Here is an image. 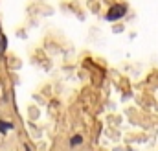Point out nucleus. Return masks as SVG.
I'll return each instance as SVG.
<instances>
[{"label": "nucleus", "mask_w": 158, "mask_h": 151, "mask_svg": "<svg viewBox=\"0 0 158 151\" xmlns=\"http://www.w3.org/2000/svg\"><path fill=\"white\" fill-rule=\"evenodd\" d=\"M125 13H127V7H125L123 4H116L114 7H110V11H109V15H107V20H118V19H121Z\"/></svg>", "instance_id": "1"}, {"label": "nucleus", "mask_w": 158, "mask_h": 151, "mask_svg": "<svg viewBox=\"0 0 158 151\" xmlns=\"http://www.w3.org/2000/svg\"><path fill=\"white\" fill-rule=\"evenodd\" d=\"M81 142H83V138H81V136H74V138H72V140H70V144H72V146H77V144H81Z\"/></svg>", "instance_id": "2"}, {"label": "nucleus", "mask_w": 158, "mask_h": 151, "mask_svg": "<svg viewBox=\"0 0 158 151\" xmlns=\"http://www.w3.org/2000/svg\"><path fill=\"white\" fill-rule=\"evenodd\" d=\"M0 129H2V133H6V129H11V123H4V122H0Z\"/></svg>", "instance_id": "3"}, {"label": "nucleus", "mask_w": 158, "mask_h": 151, "mask_svg": "<svg viewBox=\"0 0 158 151\" xmlns=\"http://www.w3.org/2000/svg\"><path fill=\"white\" fill-rule=\"evenodd\" d=\"M26 151H30V149H28V148H26Z\"/></svg>", "instance_id": "4"}]
</instances>
